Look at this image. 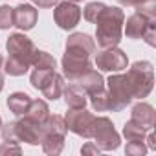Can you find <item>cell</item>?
<instances>
[{
	"label": "cell",
	"instance_id": "484cf974",
	"mask_svg": "<svg viewBox=\"0 0 156 156\" xmlns=\"http://www.w3.org/2000/svg\"><path fill=\"white\" fill-rule=\"evenodd\" d=\"M141 39H143L149 46H154V44H156V20L147 26V30H145V33L141 35Z\"/></svg>",
	"mask_w": 156,
	"mask_h": 156
},
{
	"label": "cell",
	"instance_id": "8fae6325",
	"mask_svg": "<svg viewBox=\"0 0 156 156\" xmlns=\"http://www.w3.org/2000/svg\"><path fill=\"white\" fill-rule=\"evenodd\" d=\"M64 121H66V127L70 132L81 136V138H87V140L92 138L96 116L92 112H88L87 108H70L64 116Z\"/></svg>",
	"mask_w": 156,
	"mask_h": 156
},
{
	"label": "cell",
	"instance_id": "6da1fadb",
	"mask_svg": "<svg viewBox=\"0 0 156 156\" xmlns=\"http://www.w3.org/2000/svg\"><path fill=\"white\" fill-rule=\"evenodd\" d=\"M96 53V42L88 33H72L66 39L64 55L61 59L62 77L72 83L75 77L92 68V55Z\"/></svg>",
	"mask_w": 156,
	"mask_h": 156
},
{
	"label": "cell",
	"instance_id": "9a60e30c",
	"mask_svg": "<svg viewBox=\"0 0 156 156\" xmlns=\"http://www.w3.org/2000/svg\"><path fill=\"white\" fill-rule=\"evenodd\" d=\"M130 118H132L134 121L141 123L147 130H151V129L154 127V123H156V110H154L152 105H149V103H145V101H140V103H136V105L132 107Z\"/></svg>",
	"mask_w": 156,
	"mask_h": 156
},
{
	"label": "cell",
	"instance_id": "4fadbf2b",
	"mask_svg": "<svg viewBox=\"0 0 156 156\" xmlns=\"http://www.w3.org/2000/svg\"><path fill=\"white\" fill-rule=\"evenodd\" d=\"M39 19V13L35 9V6L31 4H19L17 8H13V26L19 28L20 31H30L35 28Z\"/></svg>",
	"mask_w": 156,
	"mask_h": 156
},
{
	"label": "cell",
	"instance_id": "8992f818",
	"mask_svg": "<svg viewBox=\"0 0 156 156\" xmlns=\"http://www.w3.org/2000/svg\"><path fill=\"white\" fill-rule=\"evenodd\" d=\"M68 127L64 121V116L59 114H50L46 121L42 123V136H41V145L46 154H61L64 149V138H66Z\"/></svg>",
	"mask_w": 156,
	"mask_h": 156
},
{
	"label": "cell",
	"instance_id": "44dd1931",
	"mask_svg": "<svg viewBox=\"0 0 156 156\" xmlns=\"http://www.w3.org/2000/svg\"><path fill=\"white\" fill-rule=\"evenodd\" d=\"M88 101L92 105V108L96 112H108V94H107V88L103 90H98V92H92L88 94Z\"/></svg>",
	"mask_w": 156,
	"mask_h": 156
},
{
	"label": "cell",
	"instance_id": "2e32d148",
	"mask_svg": "<svg viewBox=\"0 0 156 156\" xmlns=\"http://www.w3.org/2000/svg\"><path fill=\"white\" fill-rule=\"evenodd\" d=\"M62 98L68 108H85L88 103V94L75 83H70L62 90Z\"/></svg>",
	"mask_w": 156,
	"mask_h": 156
},
{
	"label": "cell",
	"instance_id": "4316f807",
	"mask_svg": "<svg viewBox=\"0 0 156 156\" xmlns=\"http://www.w3.org/2000/svg\"><path fill=\"white\" fill-rule=\"evenodd\" d=\"M121 6H127V8H138L141 4H147V2H152V0H118Z\"/></svg>",
	"mask_w": 156,
	"mask_h": 156
},
{
	"label": "cell",
	"instance_id": "cb8c5ba5",
	"mask_svg": "<svg viewBox=\"0 0 156 156\" xmlns=\"http://www.w3.org/2000/svg\"><path fill=\"white\" fill-rule=\"evenodd\" d=\"M13 26V8L8 4L0 6V30H9Z\"/></svg>",
	"mask_w": 156,
	"mask_h": 156
},
{
	"label": "cell",
	"instance_id": "d4e9b609",
	"mask_svg": "<svg viewBox=\"0 0 156 156\" xmlns=\"http://www.w3.org/2000/svg\"><path fill=\"white\" fill-rule=\"evenodd\" d=\"M11 152H15V154H20L22 152L19 141H4L2 140V145H0V154H11Z\"/></svg>",
	"mask_w": 156,
	"mask_h": 156
},
{
	"label": "cell",
	"instance_id": "30bf717a",
	"mask_svg": "<svg viewBox=\"0 0 156 156\" xmlns=\"http://www.w3.org/2000/svg\"><path fill=\"white\" fill-rule=\"evenodd\" d=\"M96 68L101 72H123L129 68V57L123 50L118 46L112 48H101L96 53Z\"/></svg>",
	"mask_w": 156,
	"mask_h": 156
},
{
	"label": "cell",
	"instance_id": "83f0119b",
	"mask_svg": "<svg viewBox=\"0 0 156 156\" xmlns=\"http://www.w3.org/2000/svg\"><path fill=\"white\" fill-rule=\"evenodd\" d=\"M143 141H147V149H151V151H154V149H156V138H154L152 129H151V130H147V134H145Z\"/></svg>",
	"mask_w": 156,
	"mask_h": 156
},
{
	"label": "cell",
	"instance_id": "5b68a950",
	"mask_svg": "<svg viewBox=\"0 0 156 156\" xmlns=\"http://www.w3.org/2000/svg\"><path fill=\"white\" fill-rule=\"evenodd\" d=\"M127 75V83L132 94V99H143L151 94L154 87V68L152 62L149 61H136L129 68Z\"/></svg>",
	"mask_w": 156,
	"mask_h": 156
},
{
	"label": "cell",
	"instance_id": "836d02e7",
	"mask_svg": "<svg viewBox=\"0 0 156 156\" xmlns=\"http://www.w3.org/2000/svg\"><path fill=\"white\" fill-rule=\"evenodd\" d=\"M70 2H83V0H70Z\"/></svg>",
	"mask_w": 156,
	"mask_h": 156
},
{
	"label": "cell",
	"instance_id": "4dcf8cb0",
	"mask_svg": "<svg viewBox=\"0 0 156 156\" xmlns=\"http://www.w3.org/2000/svg\"><path fill=\"white\" fill-rule=\"evenodd\" d=\"M4 90V75H2V72H0V92Z\"/></svg>",
	"mask_w": 156,
	"mask_h": 156
},
{
	"label": "cell",
	"instance_id": "7a4b0ae2",
	"mask_svg": "<svg viewBox=\"0 0 156 156\" xmlns=\"http://www.w3.org/2000/svg\"><path fill=\"white\" fill-rule=\"evenodd\" d=\"M6 50H8V59L4 61V72L11 77H20L24 75L33 62L37 46L30 37L20 33H11L6 41Z\"/></svg>",
	"mask_w": 156,
	"mask_h": 156
},
{
	"label": "cell",
	"instance_id": "ba28073f",
	"mask_svg": "<svg viewBox=\"0 0 156 156\" xmlns=\"http://www.w3.org/2000/svg\"><path fill=\"white\" fill-rule=\"evenodd\" d=\"M105 88L108 94V110L112 112H121L123 108H127L132 101V94L127 83V75L121 72H116L114 75H110L105 81Z\"/></svg>",
	"mask_w": 156,
	"mask_h": 156
},
{
	"label": "cell",
	"instance_id": "f1b7e54d",
	"mask_svg": "<svg viewBox=\"0 0 156 156\" xmlns=\"http://www.w3.org/2000/svg\"><path fill=\"white\" fill-rule=\"evenodd\" d=\"M99 151H101V149H99L94 141H88V143H87V145H83V149H81V152H83V154H98Z\"/></svg>",
	"mask_w": 156,
	"mask_h": 156
},
{
	"label": "cell",
	"instance_id": "d6986e66",
	"mask_svg": "<svg viewBox=\"0 0 156 156\" xmlns=\"http://www.w3.org/2000/svg\"><path fill=\"white\" fill-rule=\"evenodd\" d=\"M33 68H44V70H55L57 66V61L51 53L44 51V50H39L35 51V57H33V62H31Z\"/></svg>",
	"mask_w": 156,
	"mask_h": 156
},
{
	"label": "cell",
	"instance_id": "e0dca14e",
	"mask_svg": "<svg viewBox=\"0 0 156 156\" xmlns=\"http://www.w3.org/2000/svg\"><path fill=\"white\" fill-rule=\"evenodd\" d=\"M30 103H31V98H30L26 92H13V94L8 98V101H6L8 108H9L15 116H24V114L28 112V108H30Z\"/></svg>",
	"mask_w": 156,
	"mask_h": 156
},
{
	"label": "cell",
	"instance_id": "3957f363",
	"mask_svg": "<svg viewBox=\"0 0 156 156\" xmlns=\"http://www.w3.org/2000/svg\"><path fill=\"white\" fill-rule=\"evenodd\" d=\"M125 13L118 6H105L96 19V39L99 48H112L121 42Z\"/></svg>",
	"mask_w": 156,
	"mask_h": 156
},
{
	"label": "cell",
	"instance_id": "f546056e",
	"mask_svg": "<svg viewBox=\"0 0 156 156\" xmlns=\"http://www.w3.org/2000/svg\"><path fill=\"white\" fill-rule=\"evenodd\" d=\"M59 0H33V4L37 8H42V9H48V8H53Z\"/></svg>",
	"mask_w": 156,
	"mask_h": 156
},
{
	"label": "cell",
	"instance_id": "7402d4cb",
	"mask_svg": "<svg viewBox=\"0 0 156 156\" xmlns=\"http://www.w3.org/2000/svg\"><path fill=\"white\" fill-rule=\"evenodd\" d=\"M105 6H107V4H103V2H88V4L85 6V9H83L85 19H87L88 22H96V19H98L99 13L105 9Z\"/></svg>",
	"mask_w": 156,
	"mask_h": 156
},
{
	"label": "cell",
	"instance_id": "277c9868",
	"mask_svg": "<svg viewBox=\"0 0 156 156\" xmlns=\"http://www.w3.org/2000/svg\"><path fill=\"white\" fill-rule=\"evenodd\" d=\"M4 141H24L30 145H39L42 136V123L31 119L30 116H20V119L9 121L0 129Z\"/></svg>",
	"mask_w": 156,
	"mask_h": 156
},
{
	"label": "cell",
	"instance_id": "ffe728a7",
	"mask_svg": "<svg viewBox=\"0 0 156 156\" xmlns=\"http://www.w3.org/2000/svg\"><path fill=\"white\" fill-rule=\"evenodd\" d=\"M145 134H147V129H145L141 123L134 121L132 118L123 125V136L127 138V141H129V140H143Z\"/></svg>",
	"mask_w": 156,
	"mask_h": 156
},
{
	"label": "cell",
	"instance_id": "d6a6232c",
	"mask_svg": "<svg viewBox=\"0 0 156 156\" xmlns=\"http://www.w3.org/2000/svg\"><path fill=\"white\" fill-rule=\"evenodd\" d=\"M2 125H4V123H2V116H0V129H2Z\"/></svg>",
	"mask_w": 156,
	"mask_h": 156
},
{
	"label": "cell",
	"instance_id": "5bb4252c",
	"mask_svg": "<svg viewBox=\"0 0 156 156\" xmlns=\"http://www.w3.org/2000/svg\"><path fill=\"white\" fill-rule=\"evenodd\" d=\"M72 83L79 85L87 94H92V92H98V90H103V88H105V79H103V75H101L98 70H94V68H88L87 72H83L79 77H75Z\"/></svg>",
	"mask_w": 156,
	"mask_h": 156
},
{
	"label": "cell",
	"instance_id": "9c48e42d",
	"mask_svg": "<svg viewBox=\"0 0 156 156\" xmlns=\"http://www.w3.org/2000/svg\"><path fill=\"white\" fill-rule=\"evenodd\" d=\"M92 140L101 151H116L119 147V132L116 130L114 123L107 116H96L94 129H92Z\"/></svg>",
	"mask_w": 156,
	"mask_h": 156
},
{
	"label": "cell",
	"instance_id": "52a82bcc",
	"mask_svg": "<svg viewBox=\"0 0 156 156\" xmlns=\"http://www.w3.org/2000/svg\"><path fill=\"white\" fill-rule=\"evenodd\" d=\"M30 83L33 88L41 90L42 96L50 101H55L62 96L64 90V77L55 70H44V68H33L30 75Z\"/></svg>",
	"mask_w": 156,
	"mask_h": 156
},
{
	"label": "cell",
	"instance_id": "603a6c76",
	"mask_svg": "<svg viewBox=\"0 0 156 156\" xmlns=\"http://www.w3.org/2000/svg\"><path fill=\"white\" fill-rule=\"evenodd\" d=\"M147 151L149 149L143 143V140H129V143L125 147V154H129V156H143Z\"/></svg>",
	"mask_w": 156,
	"mask_h": 156
},
{
	"label": "cell",
	"instance_id": "ac0fdd59",
	"mask_svg": "<svg viewBox=\"0 0 156 156\" xmlns=\"http://www.w3.org/2000/svg\"><path fill=\"white\" fill-rule=\"evenodd\" d=\"M26 116H30L31 119H35L39 123H44L46 118L50 116V107H48V103L44 99H31Z\"/></svg>",
	"mask_w": 156,
	"mask_h": 156
},
{
	"label": "cell",
	"instance_id": "7c38bea8",
	"mask_svg": "<svg viewBox=\"0 0 156 156\" xmlns=\"http://www.w3.org/2000/svg\"><path fill=\"white\" fill-rule=\"evenodd\" d=\"M53 20L55 24L64 30L70 31L73 30L81 20V8L77 6V2H70V0H64V2H57L53 6Z\"/></svg>",
	"mask_w": 156,
	"mask_h": 156
},
{
	"label": "cell",
	"instance_id": "1f68e13d",
	"mask_svg": "<svg viewBox=\"0 0 156 156\" xmlns=\"http://www.w3.org/2000/svg\"><path fill=\"white\" fill-rule=\"evenodd\" d=\"M2 66H4V57H2V53H0V70H2Z\"/></svg>",
	"mask_w": 156,
	"mask_h": 156
}]
</instances>
